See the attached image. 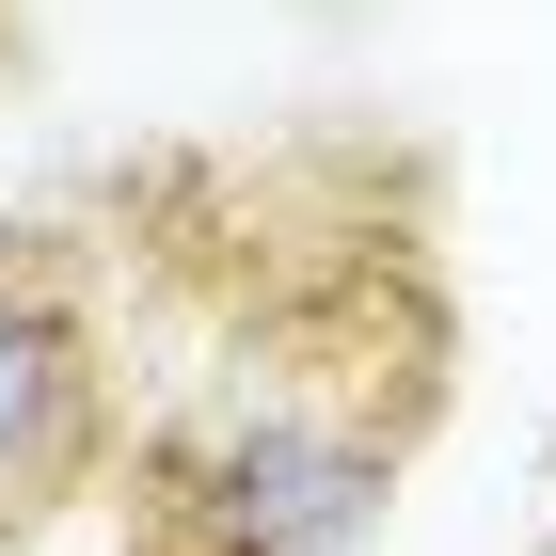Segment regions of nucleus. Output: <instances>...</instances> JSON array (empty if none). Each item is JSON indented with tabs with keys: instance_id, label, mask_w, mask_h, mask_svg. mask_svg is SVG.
Instances as JSON below:
<instances>
[{
	"instance_id": "f257e3e1",
	"label": "nucleus",
	"mask_w": 556,
	"mask_h": 556,
	"mask_svg": "<svg viewBox=\"0 0 556 556\" xmlns=\"http://www.w3.org/2000/svg\"><path fill=\"white\" fill-rule=\"evenodd\" d=\"M429 429V318H287L270 366L239 350L160 429H128V556H366L397 462Z\"/></svg>"
},
{
	"instance_id": "f03ea898",
	"label": "nucleus",
	"mask_w": 556,
	"mask_h": 556,
	"mask_svg": "<svg viewBox=\"0 0 556 556\" xmlns=\"http://www.w3.org/2000/svg\"><path fill=\"white\" fill-rule=\"evenodd\" d=\"M128 462V366H112V287L64 223H0V556L112 493Z\"/></svg>"
},
{
	"instance_id": "7ed1b4c3",
	"label": "nucleus",
	"mask_w": 556,
	"mask_h": 556,
	"mask_svg": "<svg viewBox=\"0 0 556 556\" xmlns=\"http://www.w3.org/2000/svg\"><path fill=\"white\" fill-rule=\"evenodd\" d=\"M541 556H556V541H541Z\"/></svg>"
}]
</instances>
